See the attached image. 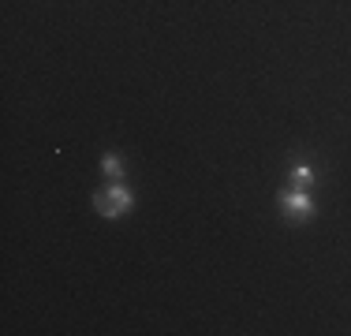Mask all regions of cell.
I'll return each mask as SVG.
<instances>
[{"label":"cell","mask_w":351,"mask_h":336,"mask_svg":"<svg viewBox=\"0 0 351 336\" xmlns=\"http://www.w3.org/2000/svg\"><path fill=\"white\" fill-rule=\"evenodd\" d=\"M131 206H135V198H131V191L123 187L120 180H112L105 191H97V195H94V209H97L101 217H108V221H116V217H123Z\"/></svg>","instance_id":"1"},{"label":"cell","mask_w":351,"mask_h":336,"mask_svg":"<svg viewBox=\"0 0 351 336\" xmlns=\"http://www.w3.org/2000/svg\"><path fill=\"white\" fill-rule=\"evenodd\" d=\"M280 213H284V221H311L314 217V198L306 195V191H299V187H288L280 195Z\"/></svg>","instance_id":"2"},{"label":"cell","mask_w":351,"mask_h":336,"mask_svg":"<svg viewBox=\"0 0 351 336\" xmlns=\"http://www.w3.org/2000/svg\"><path fill=\"white\" fill-rule=\"evenodd\" d=\"M311 183H314V168L311 165H295V168H291V187L306 191Z\"/></svg>","instance_id":"3"},{"label":"cell","mask_w":351,"mask_h":336,"mask_svg":"<svg viewBox=\"0 0 351 336\" xmlns=\"http://www.w3.org/2000/svg\"><path fill=\"white\" fill-rule=\"evenodd\" d=\"M101 168H105V176H108V180H123V161H120L116 154H105Z\"/></svg>","instance_id":"4"}]
</instances>
